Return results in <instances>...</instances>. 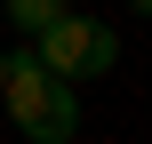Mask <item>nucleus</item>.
<instances>
[{"mask_svg": "<svg viewBox=\"0 0 152 144\" xmlns=\"http://www.w3.org/2000/svg\"><path fill=\"white\" fill-rule=\"evenodd\" d=\"M0 104H8V120H16L32 144H72V136H80V88L56 80L32 48L8 56V72H0Z\"/></svg>", "mask_w": 152, "mask_h": 144, "instance_id": "f257e3e1", "label": "nucleus"}, {"mask_svg": "<svg viewBox=\"0 0 152 144\" xmlns=\"http://www.w3.org/2000/svg\"><path fill=\"white\" fill-rule=\"evenodd\" d=\"M32 56L56 72V80H72V88H88V80H104L112 64H120V32L112 24H96V16H56V24H40L32 32Z\"/></svg>", "mask_w": 152, "mask_h": 144, "instance_id": "f03ea898", "label": "nucleus"}, {"mask_svg": "<svg viewBox=\"0 0 152 144\" xmlns=\"http://www.w3.org/2000/svg\"><path fill=\"white\" fill-rule=\"evenodd\" d=\"M0 8H8V24H16L24 40H32L40 24H56V16H64V0H0Z\"/></svg>", "mask_w": 152, "mask_h": 144, "instance_id": "7ed1b4c3", "label": "nucleus"}, {"mask_svg": "<svg viewBox=\"0 0 152 144\" xmlns=\"http://www.w3.org/2000/svg\"><path fill=\"white\" fill-rule=\"evenodd\" d=\"M128 8H136V16H144V0H128Z\"/></svg>", "mask_w": 152, "mask_h": 144, "instance_id": "20e7f679", "label": "nucleus"}, {"mask_svg": "<svg viewBox=\"0 0 152 144\" xmlns=\"http://www.w3.org/2000/svg\"><path fill=\"white\" fill-rule=\"evenodd\" d=\"M0 72H8V56H0Z\"/></svg>", "mask_w": 152, "mask_h": 144, "instance_id": "39448f33", "label": "nucleus"}]
</instances>
